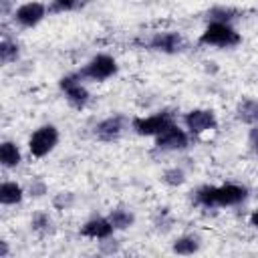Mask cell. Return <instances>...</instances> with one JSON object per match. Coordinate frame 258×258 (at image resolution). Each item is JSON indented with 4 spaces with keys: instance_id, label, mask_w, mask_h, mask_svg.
Wrapping results in <instances>:
<instances>
[{
    "instance_id": "cell-16",
    "label": "cell",
    "mask_w": 258,
    "mask_h": 258,
    "mask_svg": "<svg viewBox=\"0 0 258 258\" xmlns=\"http://www.w3.org/2000/svg\"><path fill=\"white\" fill-rule=\"evenodd\" d=\"M109 222L113 224L115 230H127L133 226L135 222V216L131 210H123V208H117V210H111L109 214Z\"/></svg>"
},
{
    "instance_id": "cell-20",
    "label": "cell",
    "mask_w": 258,
    "mask_h": 258,
    "mask_svg": "<svg viewBox=\"0 0 258 258\" xmlns=\"http://www.w3.org/2000/svg\"><path fill=\"white\" fill-rule=\"evenodd\" d=\"M210 16H212V22H228L230 24V20L234 18V10H230V8H214V10H210L208 12Z\"/></svg>"
},
{
    "instance_id": "cell-25",
    "label": "cell",
    "mask_w": 258,
    "mask_h": 258,
    "mask_svg": "<svg viewBox=\"0 0 258 258\" xmlns=\"http://www.w3.org/2000/svg\"><path fill=\"white\" fill-rule=\"evenodd\" d=\"M250 224H252L254 228H258V208L252 212V216H250Z\"/></svg>"
},
{
    "instance_id": "cell-18",
    "label": "cell",
    "mask_w": 258,
    "mask_h": 258,
    "mask_svg": "<svg viewBox=\"0 0 258 258\" xmlns=\"http://www.w3.org/2000/svg\"><path fill=\"white\" fill-rule=\"evenodd\" d=\"M16 58H18V44H14V42L4 38L0 42V62L2 64H10Z\"/></svg>"
},
{
    "instance_id": "cell-10",
    "label": "cell",
    "mask_w": 258,
    "mask_h": 258,
    "mask_svg": "<svg viewBox=\"0 0 258 258\" xmlns=\"http://www.w3.org/2000/svg\"><path fill=\"white\" fill-rule=\"evenodd\" d=\"M149 46L157 52H165V54H175L181 50L183 46V38L179 32L175 30H167V32H157L155 36H151Z\"/></svg>"
},
{
    "instance_id": "cell-21",
    "label": "cell",
    "mask_w": 258,
    "mask_h": 258,
    "mask_svg": "<svg viewBox=\"0 0 258 258\" xmlns=\"http://www.w3.org/2000/svg\"><path fill=\"white\" fill-rule=\"evenodd\" d=\"M32 230H36V232H46L48 228H50V218H48V214H44V212H38V214H34L32 216Z\"/></svg>"
},
{
    "instance_id": "cell-22",
    "label": "cell",
    "mask_w": 258,
    "mask_h": 258,
    "mask_svg": "<svg viewBox=\"0 0 258 258\" xmlns=\"http://www.w3.org/2000/svg\"><path fill=\"white\" fill-rule=\"evenodd\" d=\"M79 2H81V0H52L50 12H69V10L77 8Z\"/></svg>"
},
{
    "instance_id": "cell-23",
    "label": "cell",
    "mask_w": 258,
    "mask_h": 258,
    "mask_svg": "<svg viewBox=\"0 0 258 258\" xmlns=\"http://www.w3.org/2000/svg\"><path fill=\"white\" fill-rule=\"evenodd\" d=\"M42 194H46V187H44V183L42 181H34V183H30V196H42Z\"/></svg>"
},
{
    "instance_id": "cell-19",
    "label": "cell",
    "mask_w": 258,
    "mask_h": 258,
    "mask_svg": "<svg viewBox=\"0 0 258 258\" xmlns=\"http://www.w3.org/2000/svg\"><path fill=\"white\" fill-rule=\"evenodd\" d=\"M163 181L167 185H181L185 181V173L177 167H171V169H165L163 171Z\"/></svg>"
},
{
    "instance_id": "cell-13",
    "label": "cell",
    "mask_w": 258,
    "mask_h": 258,
    "mask_svg": "<svg viewBox=\"0 0 258 258\" xmlns=\"http://www.w3.org/2000/svg\"><path fill=\"white\" fill-rule=\"evenodd\" d=\"M24 198V191L22 187L16 183V181H4L0 185V202L4 206H14V204H20Z\"/></svg>"
},
{
    "instance_id": "cell-9",
    "label": "cell",
    "mask_w": 258,
    "mask_h": 258,
    "mask_svg": "<svg viewBox=\"0 0 258 258\" xmlns=\"http://www.w3.org/2000/svg\"><path fill=\"white\" fill-rule=\"evenodd\" d=\"M44 16H46V6L40 2H26L14 10V20L24 28L36 26Z\"/></svg>"
},
{
    "instance_id": "cell-11",
    "label": "cell",
    "mask_w": 258,
    "mask_h": 258,
    "mask_svg": "<svg viewBox=\"0 0 258 258\" xmlns=\"http://www.w3.org/2000/svg\"><path fill=\"white\" fill-rule=\"evenodd\" d=\"M123 129H125V119L121 115H113V117H107L101 123H97L95 137L101 141H115L121 137Z\"/></svg>"
},
{
    "instance_id": "cell-1",
    "label": "cell",
    "mask_w": 258,
    "mask_h": 258,
    "mask_svg": "<svg viewBox=\"0 0 258 258\" xmlns=\"http://www.w3.org/2000/svg\"><path fill=\"white\" fill-rule=\"evenodd\" d=\"M248 196L246 187L236 185V183H226V185H204L198 189L196 200L198 204L206 206V208H214V206H236L240 202H244Z\"/></svg>"
},
{
    "instance_id": "cell-17",
    "label": "cell",
    "mask_w": 258,
    "mask_h": 258,
    "mask_svg": "<svg viewBox=\"0 0 258 258\" xmlns=\"http://www.w3.org/2000/svg\"><path fill=\"white\" fill-rule=\"evenodd\" d=\"M198 250H200V242H198V238H194V236H181V238H177V240L173 242V252H175V254L189 256V254H194V252H198Z\"/></svg>"
},
{
    "instance_id": "cell-12",
    "label": "cell",
    "mask_w": 258,
    "mask_h": 258,
    "mask_svg": "<svg viewBox=\"0 0 258 258\" xmlns=\"http://www.w3.org/2000/svg\"><path fill=\"white\" fill-rule=\"evenodd\" d=\"M113 230L115 228L109 222V218H93L81 226V236L93 238V240H107L113 234Z\"/></svg>"
},
{
    "instance_id": "cell-7",
    "label": "cell",
    "mask_w": 258,
    "mask_h": 258,
    "mask_svg": "<svg viewBox=\"0 0 258 258\" xmlns=\"http://www.w3.org/2000/svg\"><path fill=\"white\" fill-rule=\"evenodd\" d=\"M187 143H189L187 133H185L183 129H179L175 123L169 125V127H167L165 131H161L159 135H155V145H157V149H161V151H181V149L187 147Z\"/></svg>"
},
{
    "instance_id": "cell-8",
    "label": "cell",
    "mask_w": 258,
    "mask_h": 258,
    "mask_svg": "<svg viewBox=\"0 0 258 258\" xmlns=\"http://www.w3.org/2000/svg\"><path fill=\"white\" fill-rule=\"evenodd\" d=\"M183 121H185V127H187L194 135L212 131V129H216V125H218V119H216L214 111H210V109H194V111L185 113Z\"/></svg>"
},
{
    "instance_id": "cell-2",
    "label": "cell",
    "mask_w": 258,
    "mask_h": 258,
    "mask_svg": "<svg viewBox=\"0 0 258 258\" xmlns=\"http://www.w3.org/2000/svg\"><path fill=\"white\" fill-rule=\"evenodd\" d=\"M240 34L228 24V22H210L206 30L200 34V44L206 46H220V48H232L240 44Z\"/></svg>"
},
{
    "instance_id": "cell-15",
    "label": "cell",
    "mask_w": 258,
    "mask_h": 258,
    "mask_svg": "<svg viewBox=\"0 0 258 258\" xmlns=\"http://www.w3.org/2000/svg\"><path fill=\"white\" fill-rule=\"evenodd\" d=\"M236 117L244 123H252V125H258V101H252V99H246L238 105L236 109Z\"/></svg>"
},
{
    "instance_id": "cell-24",
    "label": "cell",
    "mask_w": 258,
    "mask_h": 258,
    "mask_svg": "<svg viewBox=\"0 0 258 258\" xmlns=\"http://www.w3.org/2000/svg\"><path fill=\"white\" fill-rule=\"evenodd\" d=\"M250 143H252L254 151L258 153V127H254V129L250 131Z\"/></svg>"
},
{
    "instance_id": "cell-6",
    "label": "cell",
    "mask_w": 258,
    "mask_h": 258,
    "mask_svg": "<svg viewBox=\"0 0 258 258\" xmlns=\"http://www.w3.org/2000/svg\"><path fill=\"white\" fill-rule=\"evenodd\" d=\"M60 91L64 93L67 101L71 107L75 109H83L89 103V91L85 89V85H81V77L79 75H67L60 79L58 83Z\"/></svg>"
},
{
    "instance_id": "cell-5",
    "label": "cell",
    "mask_w": 258,
    "mask_h": 258,
    "mask_svg": "<svg viewBox=\"0 0 258 258\" xmlns=\"http://www.w3.org/2000/svg\"><path fill=\"white\" fill-rule=\"evenodd\" d=\"M135 133L139 135H159L161 131H165L169 125H173V115L167 113V111H159L155 115H149V117H135L131 121Z\"/></svg>"
},
{
    "instance_id": "cell-3",
    "label": "cell",
    "mask_w": 258,
    "mask_h": 258,
    "mask_svg": "<svg viewBox=\"0 0 258 258\" xmlns=\"http://www.w3.org/2000/svg\"><path fill=\"white\" fill-rule=\"evenodd\" d=\"M56 143H58V129L48 123V125L38 127L30 135V139H28V151H30L32 157H44V155H48L54 149Z\"/></svg>"
},
{
    "instance_id": "cell-14",
    "label": "cell",
    "mask_w": 258,
    "mask_h": 258,
    "mask_svg": "<svg viewBox=\"0 0 258 258\" xmlns=\"http://www.w3.org/2000/svg\"><path fill=\"white\" fill-rule=\"evenodd\" d=\"M22 155H20V149L16 147V143L12 141H2L0 143V163L4 167H16L20 163Z\"/></svg>"
},
{
    "instance_id": "cell-4",
    "label": "cell",
    "mask_w": 258,
    "mask_h": 258,
    "mask_svg": "<svg viewBox=\"0 0 258 258\" xmlns=\"http://www.w3.org/2000/svg\"><path fill=\"white\" fill-rule=\"evenodd\" d=\"M117 73V60L109 54H97L93 56L77 75L81 79H91V81H107Z\"/></svg>"
}]
</instances>
